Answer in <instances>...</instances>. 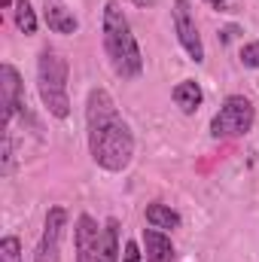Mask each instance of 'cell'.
Segmentation results:
<instances>
[{"instance_id":"9a60e30c","label":"cell","mask_w":259,"mask_h":262,"mask_svg":"<svg viewBox=\"0 0 259 262\" xmlns=\"http://www.w3.org/2000/svg\"><path fill=\"white\" fill-rule=\"evenodd\" d=\"M0 262H21V241L15 235H6L0 241Z\"/></svg>"},{"instance_id":"8fae6325","label":"cell","mask_w":259,"mask_h":262,"mask_svg":"<svg viewBox=\"0 0 259 262\" xmlns=\"http://www.w3.org/2000/svg\"><path fill=\"white\" fill-rule=\"evenodd\" d=\"M171 98H174V104H177L186 116H192V113H198V107H201V101H204V92H201V85H198L195 79H180V82L174 85Z\"/></svg>"},{"instance_id":"3957f363","label":"cell","mask_w":259,"mask_h":262,"mask_svg":"<svg viewBox=\"0 0 259 262\" xmlns=\"http://www.w3.org/2000/svg\"><path fill=\"white\" fill-rule=\"evenodd\" d=\"M67 58L55 49H43L37 58V92L49 116L67 119L70 116V98H67Z\"/></svg>"},{"instance_id":"e0dca14e","label":"cell","mask_w":259,"mask_h":262,"mask_svg":"<svg viewBox=\"0 0 259 262\" xmlns=\"http://www.w3.org/2000/svg\"><path fill=\"white\" fill-rule=\"evenodd\" d=\"M12 171V137L9 131H3V174Z\"/></svg>"},{"instance_id":"8992f818","label":"cell","mask_w":259,"mask_h":262,"mask_svg":"<svg viewBox=\"0 0 259 262\" xmlns=\"http://www.w3.org/2000/svg\"><path fill=\"white\" fill-rule=\"evenodd\" d=\"M64 229H67V210L58 207V204L49 207L46 226H43V235H40V244H37V253H34V262H58Z\"/></svg>"},{"instance_id":"9c48e42d","label":"cell","mask_w":259,"mask_h":262,"mask_svg":"<svg viewBox=\"0 0 259 262\" xmlns=\"http://www.w3.org/2000/svg\"><path fill=\"white\" fill-rule=\"evenodd\" d=\"M43 18H46L49 31H55V34H76L79 31V21L67 9L64 0H43Z\"/></svg>"},{"instance_id":"6da1fadb","label":"cell","mask_w":259,"mask_h":262,"mask_svg":"<svg viewBox=\"0 0 259 262\" xmlns=\"http://www.w3.org/2000/svg\"><path fill=\"white\" fill-rule=\"evenodd\" d=\"M85 125H89V152L92 162L110 174L125 171L134 159V134L119 116L110 92L92 89L85 101Z\"/></svg>"},{"instance_id":"5bb4252c","label":"cell","mask_w":259,"mask_h":262,"mask_svg":"<svg viewBox=\"0 0 259 262\" xmlns=\"http://www.w3.org/2000/svg\"><path fill=\"white\" fill-rule=\"evenodd\" d=\"M15 25L21 34H37V12L31 6V0H15Z\"/></svg>"},{"instance_id":"d6986e66","label":"cell","mask_w":259,"mask_h":262,"mask_svg":"<svg viewBox=\"0 0 259 262\" xmlns=\"http://www.w3.org/2000/svg\"><path fill=\"white\" fill-rule=\"evenodd\" d=\"M204 3H210V6H213V9H220V12H226V9H229V3H226V0H204Z\"/></svg>"},{"instance_id":"5b68a950","label":"cell","mask_w":259,"mask_h":262,"mask_svg":"<svg viewBox=\"0 0 259 262\" xmlns=\"http://www.w3.org/2000/svg\"><path fill=\"white\" fill-rule=\"evenodd\" d=\"M174 31H177V40L180 46L186 49V55L192 58L195 64L204 61V43H201V34H198V25H195L192 15V3L189 0H174Z\"/></svg>"},{"instance_id":"44dd1931","label":"cell","mask_w":259,"mask_h":262,"mask_svg":"<svg viewBox=\"0 0 259 262\" xmlns=\"http://www.w3.org/2000/svg\"><path fill=\"white\" fill-rule=\"evenodd\" d=\"M256 85H259V82H256Z\"/></svg>"},{"instance_id":"277c9868","label":"cell","mask_w":259,"mask_h":262,"mask_svg":"<svg viewBox=\"0 0 259 262\" xmlns=\"http://www.w3.org/2000/svg\"><path fill=\"white\" fill-rule=\"evenodd\" d=\"M256 122V110L244 95H229L223 101V107L213 113L210 119V137L213 140H229V137H244L247 131H253Z\"/></svg>"},{"instance_id":"ba28073f","label":"cell","mask_w":259,"mask_h":262,"mask_svg":"<svg viewBox=\"0 0 259 262\" xmlns=\"http://www.w3.org/2000/svg\"><path fill=\"white\" fill-rule=\"evenodd\" d=\"M104 229H98V220L89 213H79L76 220V262H98Z\"/></svg>"},{"instance_id":"4fadbf2b","label":"cell","mask_w":259,"mask_h":262,"mask_svg":"<svg viewBox=\"0 0 259 262\" xmlns=\"http://www.w3.org/2000/svg\"><path fill=\"white\" fill-rule=\"evenodd\" d=\"M98 262H119V220H113V216L104 223V238H101Z\"/></svg>"},{"instance_id":"2e32d148","label":"cell","mask_w":259,"mask_h":262,"mask_svg":"<svg viewBox=\"0 0 259 262\" xmlns=\"http://www.w3.org/2000/svg\"><path fill=\"white\" fill-rule=\"evenodd\" d=\"M241 64L244 67H259V40L247 43V46L241 49Z\"/></svg>"},{"instance_id":"7c38bea8","label":"cell","mask_w":259,"mask_h":262,"mask_svg":"<svg viewBox=\"0 0 259 262\" xmlns=\"http://www.w3.org/2000/svg\"><path fill=\"white\" fill-rule=\"evenodd\" d=\"M143 216H146V223L153 226V229H162V232H174V229H180V213L177 210H171L168 204H146V210H143Z\"/></svg>"},{"instance_id":"52a82bcc","label":"cell","mask_w":259,"mask_h":262,"mask_svg":"<svg viewBox=\"0 0 259 262\" xmlns=\"http://www.w3.org/2000/svg\"><path fill=\"white\" fill-rule=\"evenodd\" d=\"M0 95H3V131H9V122L21 113V116H28V104H25V82H21V76H18V70L15 67L6 64L0 67Z\"/></svg>"},{"instance_id":"7a4b0ae2","label":"cell","mask_w":259,"mask_h":262,"mask_svg":"<svg viewBox=\"0 0 259 262\" xmlns=\"http://www.w3.org/2000/svg\"><path fill=\"white\" fill-rule=\"evenodd\" d=\"M104 52L110 58V64L116 70V76L122 79H137L143 73V55L140 46L131 34V25L122 12V6L116 0L104 3Z\"/></svg>"},{"instance_id":"ac0fdd59","label":"cell","mask_w":259,"mask_h":262,"mask_svg":"<svg viewBox=\"0 0 259 262\" xmlns=\"http://www.w3.org/2000/svg\"><path fill=\"white\" fill-rule=\"evenodd\" d=\"M122 262H143L140 259V247H137V241H125V256Z\"/></svg>"},{"instance_id":"30bf717a","label":"cell","mask_w":259,"mask_h":262,"mask_svg":"<svg viewBox=\"0 0 259 262\" xmlns=\"http://www.w3.org/2000/svg\"><path fill=\"white\" fill-rule=\"evenodd\" d=\"M143 250H146V262H174V244L162 229H143L140 235Z\"/></svg>"},{"instance_id":"ffe728a7","label":"cell","mask_w":259,"mask_h":262,"mask_svg":"<svg viewBox=\"0 0 259 262\" xmlns=\"http://www.w3.org/2000/svg\"><path fill=\"white\" fill-rule=\"evenodd\" d=\"M235 34H238V28H226V31H223V43H229Z\"/></svg>"}]
</instances>
